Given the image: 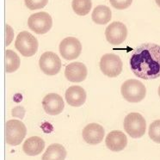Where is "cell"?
I'll return each mask as SVG.
<instances>
[{"mask_svg": "<svg viewBox=\"0 0 160 160\" xmlns=\"http://www.w3.org/2000/svg\"><path fill=\"white\" fill-rule=\"evenodd\" d=\"M132 73L139 78L155 79L160 77V46L154 43L140 45L132 52L129 60Z\"/></svg>", "mask_w": 160, "mask_h": 160, "instance_id": "cell-1", "label": "cell"}, {"mask_svg": "<svg viewBox=\"0 0 160 160\" xmlns=\"http://www.w3.org/2000/svg\"><path fill=\"white\" fill-rule=\"evenodd\" d=\"M121 92L126 101L134 103L146 98V88L139 80L128 79L122 84Z\"/></svg>", "mask_w": 160, "mask_h": 160, "instance_id": "cell-2", "label": "cell"}, {"mask_svg": "<svg viewBox=\"0 0 160 160\" xmlns=\"http://www.w3.org/2000/svg\"><path fill=\"white\" fill-rule=\"evenodd\" d=\"M123 126L128 134L133 139L141 138L146 132V120L139 113H130L127 115Z\"/></svg>", "mask_w": 160, "mask_h": 160, "instance_id": "cell-3", "label": "cell"}, {"mask_svg": "<svg viewBox=\"0 0 160 160\" xmlns=\"http://www.w3.org/2000/svg\"><path fill=\"white\" fill-rule=\"evenodd\" d=\"M15 47L22 56L31 57L35 55L38 50V41L30 33L22 31L16 39Z\"/></svg>", "mask_w": 160, "mask_h": 160, "instance_id": "cell-4", "label": "cell"}, {"mask_svg": "<svg viewBox=\"0 0 160 160\" xmlns=\"http://www.w3.org/2000/svg\"><path fill=\"white\" fill-rule=\"evenodd\" d=\"M27 128L18 120H10L6 122V142L11 146H18L25 138Z\"/></svg>", "mask_w": 160, "mask_h": 160, "instance_id": "cell-5", "label": "cell"}, {"mask_svg": "<svg viewBox=\"0 0 160 160\" xmlns=\"http://www.w3.org/2000/svg\"><path fill=\"white\" fill-rule=\"evenodd\" d=\"M100 69L106 76L115 78L122 72V59L115 53H106L101 58Z\"/></svg>", "mask_w": 160, "mask_h": 160, "instance_id": "cell-6", "label": "cell"}, {"mask_svg": "<svg viewBox=\"0 0 160 160\" xmlns=\"http://www.w3.org/2000/svg\"><path fill=\"white\" fill-rule=\"evenodd\" d=\"M28 25L32 31L38 35H44L52 28V17L47 12H37L29 17Z\"/></svg>", "mask_w": 160, "mask_h": 160, "instance_id": "cell-7", "label": "cell"}, {"mask_svg": "<svg viewBox=\"0 0 160 160\" xmlns=\"http://www.w3.org/2000/svg\"><path fill=\"white\" fill-rule=\"evenodd\" d=\"M40 68L43 73L48 76H54L61 69V60L55 52H44L39 61Z\"/></svg>", "mask_w": 160, "mask_h": 160, "instance_id": "cell-8", "label": "cell"}, {"mask_svg": "<svg viewBox=\"0 0 160 160\" xmlns=\"http://www.w3.org/2000/svg\"><path fill=\"white\" fill-rule=\"evenodd\" d=\"M82 52V45L78 39L75 37H66L59 44V52L66 60L77 59Z\"/></svg>", "mask_w": 160, "mask_h": 160, "instance_id": "cell-9", "label": "cell"}, {"mask_svg": "<svg viewBox=\"0 0 160 160\" xmlns=\"http://www.w3.org/2000/svg\"><path fill=\"white\" fill-rule=\"evenodd\" d=\"M106 39L110 44L118 46L125 42L128 36V28L121 22H114L105 30Z\"/></svg>", "mask_w": 160, "mask_h": 160, "instance_id": "cell-10", "label": "cell"}, {"mask_svg": "<svg viewBox=\"0 0 160 160\" xmlns=\"http://www.w3.org/2000/svg\"><path fill=\"white\" fill-rule=\"evenodd\" d=\"M42 106L44 111L51 115H57L64 110L65 103L62 98L55 93L47 95L42 100Z\"/></svg>", "mask_w": 160, "mask_h": 160, "instance_id": "cell-11", "label": "cell"}, {"mask_svg": "<svg viewBox=\"0 0 160 160\" xmlns=\"http://www.w3.org/2000/svg\"><path fill=\"white\" fill-rule=\"evenodd\" d=\"M83 138L90 145H98L103 139L105 135L104 128L98 123L88 124L82 132Z\"/></svg>", "mask_w": 160, "mask_h": 160, "instance_id": "cell-12", "label": "cell"}, {"mask_svg": "<svg viewBox=\"0 0 160 160\" xmlns=\"http://www.w3.org/2000/svg\"><path fill=\"white\" fill-rule=\"evenodd\" d=\"M87 67L81 62H73L66 66L65 76L72 83H80L87 77Z\"/></svg>", "mask_w": 160, "mask_h": 160, "instance_id": "cell-13", "label": "cell"}, {"mask_svg": "<svg viewBox=\"0 0 160 160\" xmlns=\"http://www.w3.org/2000/svg\"><path fill=\"white\" fill-rule=\"evenodd\" d=\"M105 143L109 150L113 152H121L127 146L128 139L123 132L119 130H114L107 135Z\"/></svg>", "mask_w": 160, "mask_h": 160, "instance_id": "cell-14", "label": "cell"}, {"mask_svg": "<svg viewBox=\"0 0 160 160\" xmlns=\"http://www.w3.org/2000/svg\"><path fill=\"white\" fill-rule=\"evenodd\" d=\"M66 100L67 103L72 107H80L86 101V92L81 86L73 85L66 91Z\"/></svg>", "mask_w": 160, "mask_h": 160, "instance_id": "cell-15", "label": "cell"}, {"mask_svg": "<svg viewBox=\"0 0 160 160\" xmlns=\"http://www.w3.org/2000/svg\"><path fill=\"white\" fill-rule=\"evenodd\" d=\"M45 148L44 140L38 136H32L25 140L22 149L28 156H36L42 152Z\"/></svg>", "mask_w": 160, "mask_h": 160, "instance_id": "cell-16", "label": "cell"}, {"mask_svg": "<svg viewBox=\"0 0 160 160\" xmlns=\"http://www.w3.org/2000/svg\"><path fill=\"white\" fill-rule=\"evenodd\" d=\"M112 12L108 6L98 5L92 11L91 18L95 23L100 25L107 24L111 20Z\"/></svg>", "mask_w": 160, "mask_h": 160, "instance_id": "cell-17", "label": "cell"}, {"mask_svg": "<svg viewBox=\"0 0 160 160\" xmlns=\"http://www.w3.org/2000/svg\"><path fill=\"white\" fill-rule=\"evenodd\" d=\"M66 148L60 144H52L48 147L42 156V160H65L66 157Z\"/></svg>", "mask_w": 160, "mask_h": 160, "instance_id": "cell-18", "label": "cell"}, {"mask_svg": "<svg viewBox=\"0 0 160 160\" xmlns=\"http://www.w3.org/2000/svg\"><path fill=\"white\" fill-rule=\"evenodd\" d=\"M72 7L74 12L78 16H86L92 7L91 0H72Z\"/></svg>", "mask_w": 160, "mask_h": 160, "instance_id": "cell-19", "label": "cell"}, {"mask_svg": "<svg viewBox=\"0 0 160 160\" xmlns=\"http://www.w3.org/2000/svg\"><path fill=\"white\" fill-rule=\"evenodd\" d=\"M20 66V58L12 50L6 51V72L11 73L16 72Z\"/></svg>", "mask_w": 160, "mask_h": 160, "instance_id": "cell-20", "label": "cell"}, {"mask_svg": "<svg viewBox=\"0 0 160 160\" xmlns=\"http://www.w3.org/2000/svg\"><path fill=\"white\" fill-rule=\"evenodd\" d=\"M149 137L154 142L160 144V120L154 121L150 125Z\"/></svg>", "mask_w": 160, "mask_h": 160, "instance_id": "cell-21", "label": "cell"}, {"mask_svg": "<svg viewBox=\"0 0 160 160\" xmlns=\"http://www.w3.org/2000/svg\"><path fill=\"white\" fill-rule=\"evenodd\" d=\"M26 6L31 10H40L44 8L48 3V0H24Z\"/></svg>", "mask_w": 160, "mask_h": 160, "instance_id": "cell-22", "label": "cell"}, {"mask_svg": "<svg viewBox=\"0 0 160 160\" xmlns=\"http://www.w3.org/2000/svg\"><path fill=\"white\" fill-rule=\"evenodd\" d=\"M110 4L117 10H124L128 8L132 3V0H109Z\"/></svg>", "mask_w": 160, "mask_h": 160, "instance_id": "cell-23", "label": "cell"}, {"mask_svg": "<svg viewBox=\"0 0 160 160\" xmlns=\"http://www.w3.org/2000/svg\"><path fill=\"white\" fill-rule=\"evenodd\" d=\"M6 31H7V41H6V44L10 45V43H11L12 39H13V36H14V32H13V30H12V28H11L10 25H6Z\"/></svg>", "mask_w": 160, "mask_h": 160, "instance_id": "cell-24", "label": "cell"}, {"mask_svg": "<svg viewBox=\"0 0 160 160\" xmlns=\"http://www.w3.org/2000/svg\"><path fill=\"white\" fill-rule=\"evenodd\" d=\"M155 2H156V4L160 7V0H155Z\"/></svg>", "mask_w": 160, "mask_h": 160, "instance_id": "cell-25", "label": "cell"}, {"mask_svg": "<svg viewBox=\"0 0 160 160\" xmlns=\"http://www.w3.org/2000/svg\"><path fill=\"white\" fill-rule=\"evenodd\" d=\"M158 95H159V97H160V85H159V87H158Z\"/></svg>", "mask_w": 160, "mask_h": 160, "instance_id": "cell-26", "label": "cell"}]
</instances>
